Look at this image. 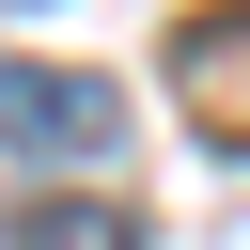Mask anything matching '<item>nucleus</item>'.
Wrapping results in <instances>:
<instances>
[{"mask_svg":"<svg viewBox=\"0 0 250 250\" xmlns=\"http://www.w3.org/2000/svg\"><path fill=\"white\" fill-rule=\"evenodd\" d=\"M125 94L94 62H0V156H109Z\"/></svg>","mask_w":250,"mask_h":250,"instance_id":"nucleus-1","label":"nucleus"},{"mask_svg":"<svg viewBox=\"0 0 250 250\" xmlns=\"http://www.w3.org/2000/svg\"><path fill=\"white\" fill-rule=\"evenodd\" d=\"M0 250H141V219H125L109 188H47V203L0 219Z\"/></svg>","mask_w":250,"mask_h":250,"instance_id":"nucleus-3","label":"nucleus"},{"mask_svg":"<svg viewBox=\"0 0 250 250\" xmlns=\"http://www.w3.org/2000/svg\"><path fill=\"white\" fill-rule=\"evenodd\" d=\"M172 78H188V109H203L219 141H250V0L188 16V31H172Z\"/></svg>","mask_w":250,"mask_h":250,"instance_id":"nucleus-2","label":"nucleus"}]
</instances>
